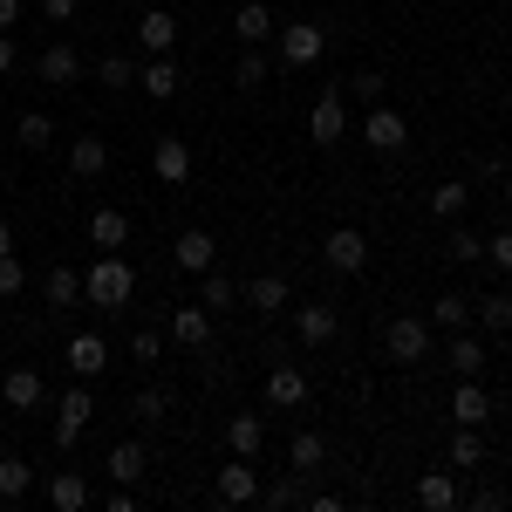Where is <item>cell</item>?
I'll return each mask as SVG.
<instances>
[{
    "mask_svg": "<svg viewBox=\"0 0 512 512\" xmlns=\"http://www.w3.org/2000/svg\"><path fill=\"white\" fill-rule=\"evenodd\" d=\"M130 294H137V274H130V260H117V253H103V260L82 274V301H89V308H103V315L130 308Z\"/></svg>",
    "mask_w": 512,
    "mask_h": 512,
    "instance_id": "1",
    "label": "cell"
},
{
    "mask_svg": "<svg viewBox=\"0 0 512 512\" xmlns=\"http://www.w3.org/2000/svg\"><path fill=\"white\" fill-rule=\"evenodd\" d=\"M431 349H437V328L424 315H396L390 328H383V355H390V362H403V369H410V362H424Z\"/></svg>",
    "mask_w": 512,
    "mask_h": 512,
    "instance_id": "2",
    "label": "cell"
},
{
    "mask_svg": "<svg viewBox=\"0 0 512 512\" xmlns=\"http://www.w3.org/2000/svg\"><path fill=\"white\" fill-rule=\"evenodd\" d=\"M321 48H328V35H321L315 21H287V28H280V62H287V69H315Z\"/></svg>",
    "mask_w": 512,
    "mask_h": 512,
    "instance_id": "3",
    "label": "cell"
},
{
    "mask_svg": "<svg viewBox=\"0 0 512 512\" xmlns=\"http://www.w3.org/2000/svg\"><path fill=\"white\" fill-rule=\"evenodd\" d=\"M362 144H369L376 158H383V151H403V144H410V123L396 117L390 103H369V117H362Z\"/></svg>",
    "mask_w": 512,
    "mask_h": 512,
    "instance_id": "4",
    "label": "cell"
},
{
    "mask_svg": "<svg viewBox=\"0 0 512 512\" xmlns=\"http://www.w3.org/2000/svg\"><path fill=\"white\" fill-rule=\"evenodd\" d=\"M212 492H219V506H253V499H260V472H253V458H233V451H226V465H219V485H212Z\"/></svg>",
    "mask_w": 512,
    "mask_h": 512,
    "instance_id": "5",
    "label": "cell"
},
{
    "mask_svg": "<svg viewBox=\"0 0 512 512\" xmlns=\"http://www.w3.org/2000/svg\"><path fill=\"white\" fill-rule=\"evenodd\" d=\"M308 137H315L321 151H335V144L349 137V110H342V89H328L315 110H308Z\"/></svg>",
    "mask_w": 512,
    "mask_h": 512,
    "instance_id": "6",
    "label": "cell"
},
{
    "mask_svg": "<svg viewBox=\"0 0 512 512\" xmlns=\"http://www.w3.org/2000/svg\"><path fill=\"white\" fill-rule=\"evenodd\" d=\"M321 260H328V274H362L369 267V239L355 233V226H335L328 246H321Z\"/></svg>",
    "mask_w": 512,
    "mask_h": 512,
    "instance_id": "7",
    "label": "cell"
},
{
    "mask_svg": "<svg viewBox=\"0 0 512 512\" xmlns=\"http://www.w3.org/2000/svg\"><path fill=\"white\" fill-rule=\"evenodd\" d=\"M55 403H62V417H55V451H69V444L82 437V424L96 417V396H89V390L76 383V390H62Z\"/></svg>",
    "mask_w": 512,
    "mask_h": 512,
    "instance_id": "8",
    "label": "cell"
},
{
    "mask_svg": "<svg viewBox=\"0 0 512 512\" xmlns=\"http://www.w3.org/2000/svg\"><path fill=\"white\" fill-rule=\"evenodd\" d=\"M137 89H144V96H151V103H171V96H178V89H185V69H178V62H171V55H151V62H144V69H137Z\"/></svg>",
    "mask_w": 512,
    "mask_h": 512,
    "instance_id": "9",
    "label": "cell"
},
{
    "mask_svg": "<svg viewBox=\"0 0 512 512\" xmlns=\"http://www.w3.org/2000/svg\"><path fill=\"white\" fill-rule=\"evenodd\" d=\"M274 7H267V0H239V14H233V35L246 41V48H267V41H274Z\"/></svg>",
    "mask_w": 512,
    "mask_h": 512,
    "instance_id": "10",
    "label": "cell"
},
{
    "mask_svg": "<svg viewBox=\"0 0 512 512\" xmlns=\"http://www.w3.org/2000/svg\"><path fill=\"white\" fill-rule=\"evenodd\" d=\"M239 308H253V315H280V308H287V280H280V274L239 280Z\"/></svg>",
    "mask_w": 512,
    "mask_h": 512,
    "instance_id": "11",
    "label": "cell"
},
{
    "mask_svg": "<svg viewBox=\"0 0 512 512\" xmlns=\"http://www.w3.org/2000/svg\"><path fill=\"white\" fill-rule=\"evenodd\" d=\"M451 417H458V424H478V431L492 424V396H485L478 376H458V390H451Z\"/></svg>",
    "mask_w": 512,
    "mask_h": 512,
    "instance_id": "12",
    "label": "cell"
},
{
    "mask_svg": "<svg viewBox=\"0 0 512 512\" xmlns=\"http://www.w3.org/2000/svg\"><path fill=\"white\" fill-rule=\"evenodd\" d=\"M226 451H233V458H260V451H267V417H260V410H239L233 424H226Z\"/></svg>",
    "mask_w": 512,
    "mask_h": 512,
    "instance_id": "13",
    "label": "cell"
},
{
    "mask_svg": "<svg viewBox=\"0 0 512 512\" xmlns=\"http://www.w3.org/2000/svg\"><path fill=\"white\" fill-rule=\"evenodd\" d=\"M335 328H342V321H335V308H328V301H308V308L294 315V335H301V349H328V342H335Z\"/></svg>",
    "mask_w": 512,
    "mask_h": 512,
    "instance_id": "14",
    "label": "cell"
},
{
    "mask_svg": "<svg viewBox=\"0 0 512 512\" xmlns=\"http://www.w3.org/2000/svg\"><path fill=\"white\" fill-rule=\"evenodd\" d=\"M171 253H178V267H185V274H205V267H219V239L205 233V226L178 233V246H171Z\"/></svg>",
    "mask_w": 512,
    "mask_h": 512,
    "instance_id": "15",
    "label": "cell"
},
{
    "mask_svg": "<svg viewBox=\"0 0 512 512\" xmlns=\"http://www.w3.org/2000/svg\"><path fill=\"white\" fill-rule=\"evenodd\" d=\"M69 369H76L82 383H89V376H103V369H110V342H103L96 328H82L76 342H69Z\"/></svg>",
    "mask_w": 512,
    "mask_h": 512,
    "instance_id": "16",
    "label": "cell"
},
{
    "mask_svg": "<svg viewBox=\"0 0 512 512\" xmlns=\"http://www.w3.org/2000/svg\"><path fill=\"white\" fill-rule=\"evenodd\" d=\"M260 396H267V410H294V403H308V376L280 362V369H267V390Z\"/></svg>",
    "mask_w": 512,
    "mask_h": 512,
    "instance_id": "17",
    "label": "cell"
},
{
    "mask_svg": "<svg viewBox=\"0 0 512 512\" xmlns=\"http://www.w3.org/2000/svg\"><path fill=\"white\" fill-rule=\"evenodd\" d=\"M198 308H205V315H233L239 308V280H226L219 267H205V274H198Z\"/></svg>",
    "mask_w": 512,
    "mask_h": 512,
    "instance_id": "18",
    "label": "cell"
},
{
    "mask_svg": "<svg viewBox=\"0 0 512 512\" xmlns=\"http://www.w3.org/2000/svg\"><path fill=\"white\" fill-rule=\"evenodd\" d=\"M151 171H158L164 185H185V178H192V151H185V137H158V151H151Z\"/></svg>",
    "mask_w": 512,
    "mask_h": 512,
    "instance_id": "19",
    "label": "cell"
},
{
    "mask_svg": "<svg viewBox=\"0 0 512 512\" xmlns=\"http://www.w3.org/2000/svg\"><path fill=\"white\" fill-rule=\"evenodd\" d=\"M171 41H178V21H171L164 7L137 14V48H144V55H171Z\"/></svg>",
    "mask_w": 512,
    "mask_h": 512,
    "instance_id": "20",
    "label": "cell"
},
{
    "mask_svg": "<svg viewBox=\"0 0 512 512\" xmlns=\"http://www.w3.org/2000/svg\"><path fill=\"white\" fill-rule=\"evenodd\" d=\"M171 342H178V349H205V342H212V315H205V308H178V315H171Z\"/></svg>",
    "mask_w": 512,
    "mask_h": 512,
    "instance_id": "21",
    "label": "cell"
},
{
    "mask_svg": "<svg viewBox=\"0 0 512 512\" xmlns=\"http://www.w3.org/2000/svg\"><path fill=\"white\" fill-rule=\"evenodd\" d=\"M0 403H7V410H35L41 403V376L35 369H7V376H0Z\"/></svg>",
    "mask_w": 512,
    "mask_h": 512,
    "instance_id": "22",
    "label": "cell"
},
{
    "mask_svg": "<svg viewBox=\"0 0 512 512\" xmlns=\"http://www.w3.org/2000/svg\"><path fill=\"white\" fill-rule=\"evenodd\" d=\"M144 465H151V451H144L137 437L110 444V478H117V485H137V478H144Z\"/></svg>",
    "mask_w": 512,
    "mask_h": 512,
    "instance_id": "23",
    "label": "cell"
},
{
    "mask_svg": "<svg viewBox=\"0 0 512 512\" xmlns=\"http://www.w3.org/2000/svg\"><path fill=\"white\" fill-rule=\"evenodd\" d=\"M69 171H76V178H103V171H110V144H103V137H76V144H69Z\"/></svg>",
    "mask_w": 512,
    "mask_h": 512,
    "instance_id": "24",
    "label": "cell"
},
{
    "mask_svg": "<svg viewBox=\"0 0 512 512\" xmlns=\"http://www.w3.org/2000/svg\"><path fill=\"white\" fill-rule=\"evenodd\" d=\"M76 69H82V55L69 48V41H55V48H48V55L35 62V76H41V82H55V89H62V82H76Z\"/></svg>",
    "mask_w": 512,
    "mask_h": 512,
    "instance_id": "25",
    "label": "cell"
},
{
    "mask_svg": "<svg viewBox=\"0 0 512 512\" xmlns=\"http://www.w3.org/2000/svg\"><path fill=\"white\" fill-rule=\"evenodd\" d=\"M89 239H96L103 253H117L123 239H130V219H123L117 205H103V212H89Z\"/></svg>",
    "mask_w": 512,
    "mask_h": 512,
    "instance_id": "26",
    "label": "cell"
},
{
    "mask_svg": "<svg viewBox=\"0 0 512 512\" xmlns=\"http://www.w3.org/2000/svg\"><path fill=\"white\" fill-rule=\"evenodd\" d=\"M444 355H451V369H458V376H485V342H478V335H458V328H451Z\"/></svg>",
    "mask_w": 512,
    "mask_h": 512,
    "instance_id": "27",
    "label": "cell"
},
{
    "mask_svg": "<svg viewBox=\"0 0 512 512\" xmlns=\"http://www.w3.org/2000/svg\"><path fill=\"white\" fill-rule=\"evenodd\" d=\"M451 465H458V472H478V465H485V431H478V424H458V437H451Z\"/></svg>",
    "mask_w": 512,
    "mask_h": 512,
    "instance_id": "28",
    "label": "cell"
},
{
    "mask_svg": "<svg viewBox=\"0 0 512 512\" xmlns=\"http://www.w3.org/2000/svg\"><path fill=\"white\" fill-rule=\"evenodd\" d=\"M48 506H55V512H82V506H89V485H82L76 472H55V478H48Z\"/></svg>",
    "mask_w": 512,
    "mask_h": 512,
    "instance_id": "29",
    "label": "cell"
},
{
    "mask_svg": "<svg viewBox=\"0 0 512 512\" xmlns=\"http://www.w3.org/2000/svg\"><path fill=\"white\" fill-rule=\"evenodd\" d=\"M417 499H424L431 512H451V506H458V478H451V472H424V478H417Z\"/></svg>",
    "mask_w": 512,
    "mask_h": 512,
    "instance_id": "30",
    "label": "cell"
},
{
    "mask_svg": "<svg viewBox=\"0 0 512 512\" xmlns=\"http://www.w3.org/2000/svg\"><path fill=\"white\" fill-rule=\"evenodd\" d=\"M321 458H328L321 431H294V444H287V465H294V472H315Z\"/></svg>",
    "mask_w": 512,
    "mask_h": 512,
    "instance_id": "31",
    "label": "cell"
},
{
    "mask_svg": "<svg viewBox=\"0 0 512 512\" xmlns=\"http://www.w3.org/2000/svg\"><path fill=\"white\" fill-rule=\"evenodd\" d=\"M472 185H431V219H465Z\"/></svg>",
    "mask_w": 512,
    "mask_h": 512,
    "instance_id": "32",
    "label": "cell"
},
{
    "mask_svg": "<svg viewBox=\"0 0 512 512\" xmlns=\"http://www.w3.org/2000/svg\"><path fill=\"white\" fill-rule=\"evenodd\" d=\"M28 485H35L28 458H0V499H28Z\"/></svg>",
    "mask_w": 512,
    "mask_h": 512,
    "instance_id": "33",
    "label": "cell"
},
{
    "mask_svg": "<svg viewBox=\"0 0 512 512\" xmlns=\"http://www.w3.org/2000/svg\"><path fill=\"white\" fill-rule=\"evenodd\" d=\"M76 301H82V274H69V267H55V274H48V308L62 315V308H76Z\"/></svg>",
    "mask_w": 512,
    "mask_h": 512,
    "instance_id": "34",
    "label": "cell"
},
{
    "mask_svg": "<svg viewBox=\"0 0 512 512\" xmlns=\"http://www.w3.org/2000/svg\"><path fill=\"white\" fill-rule=\"evenodd\" d=\"M267 76H274V62H267V48H246V55H239V69H233V82H239V89H260Z\"/></svg>",
    "mask_w": 512,
    "mask_h": 512,
    "instance_id": "35",
    "label": "cell"
},
{
    "mask_svg": "<svg viewBox=\"0 0 512 512\" xmlns=\"http://www.w3.org/2000/svg\"><path fill=\"white\" fill-rule=\"evenodd\" d=\"M164 410H171V403H164V390H137V396H130V417H137L144 431H158Z\"/></svg>",
    "mask_w": 512,
    "mask_h": 512,
    "instance_id": "36",
    "label": "cell"
},
{
    "mask_svg": "<svg viewBox=\"0 0 512 512\" xmlns=\"http://www.w3.org/2000/svg\"><path fill=\"white\" fill-rule=\"evenodd\" d=\"M14 137H21V144H28V151H48V144H55V123L41 117V110H28V117L14 123Z\"/></svg>",
    "mask_w": 512,
    "mask_h": 512,
    "instance_id": "37",
    "label": "cell"
},
{
    "mask_svg": "<svg viewBox=\"0 0 512 512\" xmlns=\"http://www.w3.org/2000/svg\"><path fill=\"white\" fill-rule=\"evenodd\" d=\"M478 321H485L492 335H506L512 328V294H485V301H478Z\"/></svg>",
    "mask_w": 512,
    "mask_h": 512,
    "instance_id": "38",
    "label": "cell"
},
{
    "mask_svg": "<svg viewBox=\"0 0 512 512\" xmlns=\"http://www.w3.org/2000/svg\"><path fill=\"white\" fill-rule=\"evenodd\" d=\"M465 321H472V308H465L458 294H437V315H431V328H444V335H451V328H465Z\"/></svg>",
    "mask_w": 512,
    "mask_h": 512,
    "instance_id": "39",
    "label": "cell"
},
{
    "mask_svg": "<svg viewBox=\"0 0 512 512\" xmlns=\"http://www.w3.org/2000/svg\"><path fill=\"white\" fill-rule=\"evenodd\" d=\"M130 355H137V362L151 369V362L164 355V328H137V335H130Z\"/></svg>",
    "mask_w": 512,
    "mask_h": 512,
    "instance_id": "40",
    "label": "cell"
},
{
    "mask_svg": "<svg viewBox=\"0 0 512 512\" xmlns=\"http://www.w3.org/2000/svg\"><path fill=\"white\" fill-rule=\"evenodd\" d=\"M103 82H110V89H130V82H137V62H130V55H103Z\"/></svg>",
    "mask_w": 512,
    "mask_h": 512,
    "instance_id": "41",
    "label": "cell"
},
{
    "mask_svg": "<svg viewBox=\"0 0 512 512\" xmlns=\"http://www.w3.org/2000/svg\"><path fill=\"white\" fill-rule=\"evenodd\" d=\"M260 499H267V506H301V485H294V478H274V485H260Z\"/></svg>",
    "mask_w": 512,
    "mask_h": 512,
    "instance_id": "42",
    "label": "cell"
},
{
    "mask_svg": "<svg viewBox=\"0 0 512 512\" xmlns=\"http://www.w3.org/2000/svg\"><path fill=\"white\" fill-rule=\"evenodd\" d=\"M485 260H492V267L512 280V233H492V239H485Z\"/></svg>",
    "mask_w": 512,
    "mask_h": 512,
    "instance_id": "43",
    "label": "cell"
},
{
    "mask_svg": "<svg viewBox=\"0 0 512 512\" xmlns=\"http://www.w3.org/2000/svg\"><path fill=\"white\" fill-rule=\"evenodd\" d=\"M21 287H28V267L14 253H0V294H21Z\"/></svg>",
    "mask_w": 512,
    "mask_h": 512,
    "instance_id": "44",
    "label": "cell"
},
{
    "mask_svg": "<svg viewBox=\"0 0 512 512\" xmlns=\"http://www.w3.org/2000/svg\"><path fill=\"white\" fill-rule=\"evenodd\" d=\"M451 253H458V260H485V233H465V226H458V233H451Z\"/></svg>",
    "mask_w": 512,
    "mask_h": 512,
    "instance_id": "45",
    "label": "cell"
},
{
    "mask_svg": "<svg viewBox=\"0 0 512 512\" xmlns=\"http://www.w3.org/2000/svg\"><path fill=\"white\" fill-rule=\"evenodd\" d=\"M349 89H355V96H362V103H383V76H355Z\"/></svg>",
    "mask_w": 512,
    "mask_h": 512,
    "instance_id": "46",
    "label": "cell"
},
{
    "mask_svg": "<svg viewBox=\"0 0 512 512\" xmlns=\"http://www.w3.org/2000/svg\"><path fill=\"white\" fill-rule=\"evenodd\" d=\"M41 14H48V21H69V14H76V0H41Z\"/></svg>",
    "mask_w": 512,
    "mask_h": 512,
    "instance_id": "47",
    "label": "cell"
},
{
    "mask_svg": "<svg viewBox=\"0 0 512 512\" xmlns=\"http://www.w3.org/2000/svg\"><path fill=\"white\" fill-rule=\"evenodd\" d=\"M14 21H21V0H0V35H7Z\"/></svg>",
    "mask_w": 512,
    "mask_h": 512,
    "instance_id": "48",
    "label": "cell"
},
{
    "mask_svg": "<svg viewBox=\"0 0 512 512\" xmlns=\"http://www.w3.org/2000/svg\"><path fill=\"white\" fill-rule=\"evenodd\" d=\"M14 62H21V55H14V41L0 35V76H14Z\"/></svg>",
    "mask_w": 512,
    "mask_h": 512,
    "instance_id": "49",
    "label": "cell"
},
{
    "mask_svg": "<svg viewBox=\"0 0 512 512\" xmlns=\"http://www.w3.org/2000/svg\"><path fill=\"white\" fill-rule=\"evenodd\" d=\"M0 253H14V233H7V219H0Z\"/></svg>",
    "mask_w": 512,
    "mask_h": 512,
    "instance_id": "50",
    "label": "cell"
}]
</instances>
